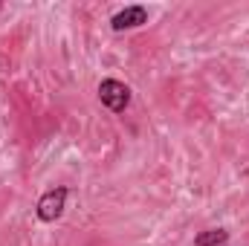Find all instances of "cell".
<instances>
[{
	"label": "cell",
	"instance_id": "cell-1",
	"mask_svg": "<svg viewBox=\"0 0 249 246\" xmlns=\"http://www.w3.org/2000/svg\"><path fill=\"white\" fill-rule=\"evenodd\" d=\"M67 194H70L67 185H55V188H50V191L41 194V200L35 206V214H38L41 223H55L61 217L64 206H67Z\"/></svg>",
	"mask_w": 249,
	"mask_h": 246
},
{
	"label": "cell",
	"instance_id": "cell-2",
	"mask_svg": "<svg viewBox=\"0 0 249 246\" xmlns=\"http://www.w3.org/2000/svg\"><path fill=\"white\" fill-rule=\"evenodd\" d=\"M99 102L110 110V113H124V107L130 105V87L116 81V78H105L99 84Z\"/></svg>",
	"mask_w": 249,
	"mask_h": 246
},
{
	"label": "cell",
	"instance_id": "cell-3",
	"mask_svg": "<svg viewBox=\"0 0 249 246\" xmlns=\"http://www.w3.org/2000/svg\"><path fill=\"white\" fill-rule=\"evenodd\" d=\"M142 23H148V9L145 6H124L122 12H116L113 18H110V26H113V32H124V29H136V26H142Z\"/></svg>",
	"mask_w": 249,
	"mask_h": 246
},
{
	"label": "cell",
	"instance_id": "cell-4",
	"mask_svg": "<svg viewBox=\"0 0 249 246\" xmlns=\"http://www.w3.org/2000/svg\"><path fill=\"white\" fill-rule=\"evenodd\" d=\"M226 241H229L226 229H206L194 238V246H226Z\"/></svg>",
	"mask_w": 249,
	"mask_h": 246
},
{
	"label": "cell",
	"instance_id": "cell-5",
	"mask_svg": "<svg viewBox=\"0 0 249 246\" xmlns=\"http://www.w3.org/2000/svg\"><path fill=\"white\" fill-rule=\"evenodd\" d=\"M0 9H3V3H0Z\"/></svg>",
	"mask_w": 249,
	"mask_h": 246
}]
</instances>
